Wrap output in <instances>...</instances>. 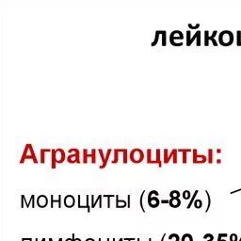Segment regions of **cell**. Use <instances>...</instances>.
I'll list each match as a JSON object with an SVG mask.
<instances>
[{"label": "cell", "instance_id": "obj_1", "mask_svg": "<svg viewBox=\"0 0 241 241\" xmlns=\"http://www.w3.org/2000/svg\"><path fill=\"white\" fill-rule=\"evenodd\" d=\"M25 159H32L35 164H38V159L36 158V156H35V153L33 151L31 144H26L25 151L23 153V156H22V159L20 160V164L24 163Z\"/></svg>", "mask_w": 241, "mask_h": 241}, {"label": "cell", "instance_id": "obj_2", "mask_svg": "<svg viewBox=\"0 0 241 241\" xmlns=\"http://www.w3.org/2000/svg\"><path fill=\"white\" fill-rule=\"evenodd\" d=\"M144 159V154H143V151L140 148H136V149H133L130 153V160L133 162V163H136V164H139L140 162H142Z\"/></svg>", "mask_w": 241, "mask_h": 241}, {"label": "cell", "instance_id": "obj_3", "mask_svg": "<svg viewBox=\"0 0 241 241\" xmlns=\"http://www.w3.org/2000/svg\"><path fill=\"white\" fill-rule=\"evenodd\" d=\"M156 196H159V193L156 190H152L148 195V205L152 208H156L160 205V201Z\"/></svg>", "mask_w": 241, "mask_h": 241}, {"label": "cell", "instance_id": "obj_4", "mask_svg": "<svg viewBox=\"0 0 241 241\" xmlns=\"http://www.w3.org/2000/svg\"><path fill=\"white\" fill-rule=\"evenodd\" d=\"M69 153H74V155H71L70 156L67 157V161L71 164L74 163H80V158H79V150L76 148H72L68 151Z\"/></svg>", "mask_w": 241, "mask_h": 241}, {"label": "cell", "instance_id": "obj_5", "mask_svg": "<svg viewBox=\"0 0 241 241\" xmlns=\"http://www.w3.org/2000/svg\"><path fill=\"white\" fill-rule=\"evenodd\" d=\"M177 153H178V150L176 149H173L171 153V155H168V150L165 149L164 150V163L165 164H168L170 162V160L173 158V163L176 164L177 163Z\"/></svg>", "mask_w": 241, "mask_h": 241}, {"label": "cell", "instance_id": "obj_6", "mask_svg": "<svg viewBox=\"0 0 241 241\" xmlns=\"http://www.w3.org/2000/svg\"><path fill=\"white\" fill-rule=\"evenodd\" d=\"M183 39H184V35L179 30H174L170 35V42L173 46H176V42H175L176 40H183Z\"/></svg>", "mask_w": 241, "mask_h": 241}, {"label": "cell", "instance_id": "obj_7", "mask_svg": "<svg viewBox=\"0 0 241 241\" xmlns=\"http://www.w3.org/2000/svg\"><path fill=\"white\" fill-rule=\"evenodd\" d=\"M95 153H96V150L95 149H92L91 150V154H88V150L87 149H84L83 150V163L84 164H87L88 163V158H91V163L92 164H95L96 163V160H95Z\"/></svg>", "mask_w": 241, "mask_h": 241}, {"label": "cell", "instance_id": "obj_8", "mask_svg": "<svg viewBox=\"0 0 241 241\" xmlns=\"http://www.w3.org/2000/svg\"><path fill=\"white\" fill-rule=\"evenodd\" d=\"M65 160V153L62 149H57L56 150V162L57 164H61Z\"/></svg>", "mask_w": 241, "mask_h": 241}, {"label": "cell", "instance_id": "obj_9", "mask_svg": "<svg viewBox=\"0 0 241 241\" xmlns=\"http://www.w3.org/2000/svg\"><path fill=\"white\" fill-rule=\"evenodd\" d=\"M36 204L38 205V206H39V207H41V208H44V207H46V206H47V205H48V199H47V197H46V196H44V195H41V196H39V197H38V199H37V201H36Z\"/></svg>", "mask_w": 241, "mask_h": 241}, {"label": "cell", "instance_id": "obj_10", "mask_svg": "<svg viewBox=\"0 0 241 241\" xmlns=\"http://www.w3.org/2000/svg\"><path fill=\"white\" fill-rule=\"evenodd\" d=\"M75 204V200L74 198V196L72 195H67L65 198H64V205L68 208H71Z\"/></svg>", "mask_w": 241, "mask_h": 241}, {"label": "cell", "instance_id": "obj_11", "mask_svg": "<svg viewBox=\"0 0 241 241\" xmlns=\"http://www.w3.org/2000/svg\"><path fill=\"white\" fill-rule=\"evenodd\" d=\"M116 207L117 208H123V207H126L127 206V203L124 201V200H119V196L116 195Z\"/></svg>", "mask_w": 241, "mask_h": 241}, {"label": "cell", "instance_id": "obj_12", "mask_svg": "<svg viewBox=\"0 0 241 241\" xmlns=\"http://www.w3.org/2000/svg\"><path fill=\"white\" fill-rule=\"evenodd\" d=\"M169 205H170L171 207L177 208L181 205V201H180V199H171Z\"/></svg>", "mask_w": 241, "mask_h": 241}, {"label": "cell", "instance_id": "obj_13", "mask_svg": "<svg viewBox=\"0 0 241 241\" xmlns=\"http://www.w3.org/2000/svg\"><path fill=\"white\" fill-rule=\"evenodd\" d=\"M197 36H198V32L194 35L193 38H190V30H188V31H187V45H188V46L191 45V43L193 42V41L196 39Z\"/></svg>", "mask_w": 241, "mask_h": 241}, {"label": "cell", "instance_id": "obj_14", "mask_svg": "<svg viewBox=\"0 0 241 241\" xmlns=\"http://www.w3.org/2000/svg\"><path fill=\"white\" fill-rule=\"evenodd\" d=\"M55 203H58V207H59V208L61 207V196H60V195H58V200H55V199H54V196L51 195V207H52V208H53Z\"/></svg>", "mask_w": 241, "mask_h": 241}, {"label": "cell", "instance_id": "obj_15", "mask_svg": "<svg viewBox=\"0 0 241 241\" xmlns=\"http://www.w3.org/2000/svg\"><path fill=\"white\" fill-rule=\"evenodd\" d=\"M159 31V34L162 35V46H166L167 45V32L165 30H158Z\"/></svg>", "mask_w": 241, "mask_h": 241}, {"label": "cell", "instance_id": "obj_16", "mask_svg": "<svg viewBox=\"0 0 241 241\" xmlns=\"http://www.w3.org/2000/svg\"><path fill=\"white\" fill-rule=\"evenodd\" d=\"M47 152H52V150H50V149H41V161L40 162L41 164H43L45 162V160H44V154L47 153Z\"/></svg>", "mask_w": 241, "mask_h": 241}, {"label": "cell", "instance_id": "obj_17", "mask_svg": "<svg viewBox=\"0 0 241 241\" xmlns=\"http://www.w3.org/2000/svg\"><path fill=\"white\" fill-rule=\"evenodd\" d=\"M156 165H158L159 168L162 167V163H161V160H160V150L159 149H156Z\"/></svg>", "mask_w": 241, "mask_h": 241}, {"label": "cell", "instance_id": "obj_18", "mask_svg": "<svg viewBox=\"0 0 241 241\" xmlns=\"http://www.w3.org/2000/svg\"><path fill=\"white\" fill-rule=\"evenodd\" d=\"M111 149H108L107 150V156H106V161H105V163L103 164V165H101L99 168L100 169H104V168H106L107 167V161H108V157H109V156H110V154H111Z\"/></svg>", "mask_w": 241, "mask_h": 241}, {"label": "cell", "instance_id": "obj_19", "mask_svg": "<svg viewBox=\"0 0 241 241\" xmlns=\"http://www.w3.org/2000/svg\"><path fill=\"white\" fill-rule=\"evenodd\" d=\"M170 197L171 199H179L180 198V192L177 190H173L170 192Z\"/></svg>", "mask_w": 241, "mask_h": 241}, {"label": "cell", "instance_id": "obj_20", "mask_svg": "<svg viewBox=\"0 0 241 241\" xmlns=\"http://www.w3.org/2000/svg\"><path fill=\"white\" fill-rule=\"evenodd\" d=\"M56 165H57V162H56V150H52V165H51V168L52 169H56Z\"/></svg>", "mask_w": 241, "mask_h": 241}, {"label": "cell", "instance_id": "obj_21", "mask_svg": "<svg viewBox=\"0 0 241 241\" xmlns=\"http://www.w3.org/2000/svg\"><path fill=\"white\" fill-rule=\"evenodd\" d=\"M102 196H103V195H99V196L97 197L96 201H94V196H93V195H91V196H90V200H91V208L95 207L96 204H98V202L100 201V199H101V197H102Z\"/></svg>", "mask_w": 241, "mask_h": 241}, {"label": "cell", "instance_id": "obj_22", "mask_svg": "<svg viewBox=\"0 0 241 241\" xmlns=\"http://www.w3.org/2000/svg\"><path fill=\"white\" fill-rule=\"evenodd\" d=\"M159 31L158 30H156V36H155V41L151 43V45L152 46H156V44H157V42H158V40H159Z\"/></svg>", "mask_w": 241, "mask_h": 241}, {"label": "cell", "instance_id": "obj_23", "mask_svg": "<svg viewBox=\"0 0 241 241\" xmlns=\"http://www.w3.org/2000/svg\"><path fill=\"white\" fill-rule=\"evenodd\" d=\"M153 159H152V152L151 149H147V163L148 164H152Z\"/></svg>", "mask_w": 241, "mask_h": 241}, {"label": "cell", "instance_id": "obj_24", "mask_svg": "<svg viewBox=\"0 0 241 241\" xmlns=\"http://www.w3.org/2000/svg\"><path fill=\"white\" fill-rule=\"evenodd\" d=\"M181 241H193V239H192V237H191L189 234H185V235L182 237Z\"/></svg>", "mask_w": 241, "mask_h": 241}, {"label": "cell", "instance_id": "obj_25", "mask_svg": "<svg viewBox=\"0 0 241 241\" xmlns=\"http://www.w3.org/2000/svg\"><path fill=\"white\" fill-rule=\"evenodd\" d=\"M144 193H145V191L143 190V192H142V193H141V195H140V205L141 210L145 213V209H144V207H143V195H144Z\"/></svg>", "mask_w": 241, "mask_h": 241}, {"label": "cell", "instance_id": "obj_26", "mask_svg": "<svg viewBox=\"0 0 241 241\" xmlns=\"http://www.w3.org/2000/svg\"><path fill=\"white\" fill-rule=\"evenodd\" d=\"M183 198H184L185 200H189V199L190 198V192H189V190H185V191L183 192Z\"/></svg>", "mask_w": 241, "mask_h": 241}, {"label": "cell", "instance_id": "obj_27", "mask_svg": "<svg viewBox=\"0 0 241 241\" xmlns=\"http://www.w3.org/2000/svg\"><path fill=\"white\" fill-rule=\"evenodd\" d=\"M98 152H99V154H100V156H101V157H102V162H103L102 165H103V164L105 163V161H106V156H104V153H103V150H102V149H99Z\"/></svg>", "mask_w": 241, "mask_h": 241}, {"label": "cell", "instance_id": "obj_28", "mask_svg": "<svg viewBox=\"0 0 241 241\" xmlns=\"http://www.w3.org/2000/svg\"><path fill=\"white\" fill-rule=\"evenodd\" d=\"M89 199H90V197L87 196L86 197V206H87V209H88V213L90 212V204H89Z\"/></svg>", "mask_w": 241, "mask_h": 241}, {"label": "cell", "instance_id": "obj_29", "mask_svg": "<svg viewBox=\"0 0 241 241\" xmlns=\"http://www.w3.org/2000/svg\"><path fill=\"white\" fill-rule=\"evenodd\" d=\"M197 193H198V191H195V193H194V196H193V197H192V198H191V200H190V202H189V205H188V206H187V208H188V209H189V208H190V206H191V205H192V204H193V201H194V197H195V196H196V195H197Z\"/></svg>", "mask_w": 241, "mask_h": 241}, {"label": "cell", "instance_id": "obj_30", "mask_svg": "<svg viewBox=\"0 0 241 241\" xmlns=\"http://www.w3.org/2000/svg\"><path fill=\"white\" fill-rule=\"evenodd\" d=\"M194 205H195V207L199 208V207H201V205H202V202H201L200 200H198V201H196V202L194 203Z\"/></svg>", "mask_w": 241, "mask_h": 241}, {"label": "cell", "instance_id": "obj_31", "mask_svg": "<svg viewBox=\"0 0 241 241\" xmlns=\"http://www.w3.org/2000/svg\"><path fill=\"white\" fill-rule=\"evenodd\" d=\"M187 153L188 152H183V163H187Z\"/></svg>", "mask_w": 241, "mask_h": 241}, {"label": "cell", "instance_id": "obj_32", "mask_svg": "<svg viewBox=\"0 0 241 241\" xmlns=\"http://www.w3.org/2000/svg\"><path fill=\"white\" fill-rule=\"evenodd\" d=\"M197 45H200V31H198V36H197Z\"/></svg>", "mask_w": 241, "mask_h": 241}, {"label": "cell", "instance_id": "obj_33", "mask_svg": "<svg viewBox=\"0 0 241 241\" xmlns=\"http://www.w3.org/2000/svg\"><path fill=\"white\" fill-rule=\"evenodd\" d=\"M130 195L127 196V205H128V208H130Z\"/></svg>", "mask_w": 241, "mask_h": 241}, {"label": "cell", "instance_id": "obj_34", "mask_svg": "<svg viewBox=\"0 0 241 241\" xmlns=\"http://www.w3.org/2000/svg\"><path fill=\"white\" fill-rule=\"evenodd\" d=\"M160 203H161V204H169V203H170V200H162V201H160Z\"/></svg>", "mask_w": 241, "mask_h": 241}, {"label": "cell", "instance_id": "obj_35", "mask_svg": "<svg viewBox=\"0 0 241 241\" xmlns=\"http://www.w3.org/2000/svg\"><path fill=\"white\" fill-rule=\"evenodd\" d=\"M32 197H33V202H32V207L34 208L36 205H35V195H32Z\"/></svg>", "mask_w": 241, "mask_h": 241}, {"label": "cell", "instance_id": "obj_36", "mask_svg": "<svg viewBox=\"0 0 241 241\" xmlns=\"http://www.w3.org/2000/svg\"><path fill=\"white\" fill-rule=\"evenodd\" d=\"M72 238H74V241H81L80 238H74V235H73V237H72Z\"/></svg>", "mask_w": 241, "mask_h": 241}, {"label": "cell", "instance_id": "obj_37", "mask_svg": "<svg viewBox=\"0 0 241 241\" xmlns=\"http://www.w3.org/2000/svg\"><path fill=\"white\" fill-rule=\"evenodd\" d=\"M198 26H199V25H196V26H192V25H190V24H189V27H190V28H197V27H198Z\"/></svg>", "mask_w": 241, "mask_h": 241}, {"label": "cell", "instance_id": "obj_38", "mask_svg": "<svg viewBox=\"0 0 241 241\" xmlns=\"http://www.w3.org/2000/svg\"><path fill=\"white\" fill-rule=\"evenodd\" d=\"M103 197V196H102ZM102 197H101V199H100V201H99V207L100 208H102Z\"/></svg>", "mask_w": 241, "mask_h": 241}, {"label": "cell", "instance_id": "obj_39", "mask_svg": "<svg viewBox=\"0 0 241 241\" xmlns=\"http://www.w3.org/2000/svg\"><path fill=\"white\" fill-rule=\"evenodd\" d=\"M124 240H126V241H135L136 239L135 238H125Z\"/></svg>", "mask_w": 241, "mask_h": 241}, {"label": "cell", "instance_id": "obj_40", "mask_svg": "<svg viewBox=\"0 0 241 241\" xmlns=\"http://www.w3.org/2000/svg\"><path fill=\"white\" fill-rule=\"evenodd\" d=\"M85 241H95L93 238H87Z\"/></svg>", "mask_w": 241, "mask_h": 241}, {"label": "cell", "instance_id": "obj_41", "mask_svg": "<svg viewBox=\"0 0 241 241\" xmlns=\"http://www.w3.org/2000/svg\"><path fill=\"white\" fill-rule=\"evenodd\" d=\"M165 238H166V235H163V237H162V238H161V241H164Z\"/></svg>", "mask_w": 241, "mask_h": 241}, {"label": "cell", "instance_id": "obj_42", "mask_svg": "<svg viewBox=\"0 0 241 241\" xmlns=\"http://www.w3.org/2000/svg\"><path fill=\"white\" fill-rule=\"evenodd\" d=\"M65 241H74V238H67Z\"/></svg>", "mask_w": 241, "mask_h": 241}, {"label": "cell", "instance_id": "obj_43", "mask_svg": "<svg viewBox=\"0 0 241 241\" xmlns=\"http://www.w3.org/2000/svg\"><path fill=\"white\" fill-rule=\"evenodd\" d=\"M123 240H124V239H123V238H120V239H119V241H123ZM113 241H115V239H113Z\"/></svg>", "mask_w": 241, "mask_h": 241}, {"label": "cell", "instance_id": "obj_44", "mask_svg": "<svg viewBox=\"0 0 241 241\" xmlns=\"http://www.w3.org/2000/svg\"><path fill=\"white\" fill-rule=\"evenodd\" d=\"M50 239H51V241H53L52 240V238H50ZM58 241H62V238H59V239H58Z\"/></svg>", "mask_w": 241, "mask_h": 241}, {"label": "cell", "instance_id": "obj_45", "mask_svg": "<svg viewBox=\"0 0 241 241\" xmlns=\"http://www.w3.org/2000/svg\"><path fill=\"white\" fill-rule=\"evenodd\" d=\"M41 241H45V238H42V239H41Z\"/></svg>", "mask_w": 241, "mask_h": 241}, {"label": "cell", "instance_id": "obj_46", "mask_svg": "<svg viewBox=\"0 0 241 241\" xmlns=\"http://www.w3.org/2000/svg\"><path fill=\"white\" fill-rule=\"evenodd\" d=\"M149 241H152V238H149Z\"/></svg>", "mask_w": 241, "mask_h": 241}, {"label": "cell", "instance_id": "obj_47", "mask_svg": "<svg viewBox=\"0 0 241 241\" xmlns=\"http://www.w3.org/2000/svg\"><path fill=\"white\" fill-rule=\"evenodd\" d=\"M107 241H110V239H109V238H107Z\"/></svg>", "mask_w": 241, "mask_h": 241}, {"label": "cell", "instance_id": "obj_48", "mask_svg": "<svg viewBox=\"0 0 241 241\" xmlns=\"http://www.w3.org/2000/svg\"><path fill=\"white\" fill-rule=\"evenodd\" d=\"M137 241H140V239H139V238H138V239H137Z\"/></svg>", "mask_w": 241, "mask_h": 241}, {"label": "cell", "instance_id": "obj_49", "mask_svg": "<svg viewBox=\"0 0 241 241\" xmlns=\"http://www.w3.org/2000/svg\"><path fill=\"white\" fill-rule=\"evenodd\" d=\"M29 241H32V239H31V238H30V240H29Z\"/></svg>", "mask_w": 241, "mask_h": 241}]
</instances>
